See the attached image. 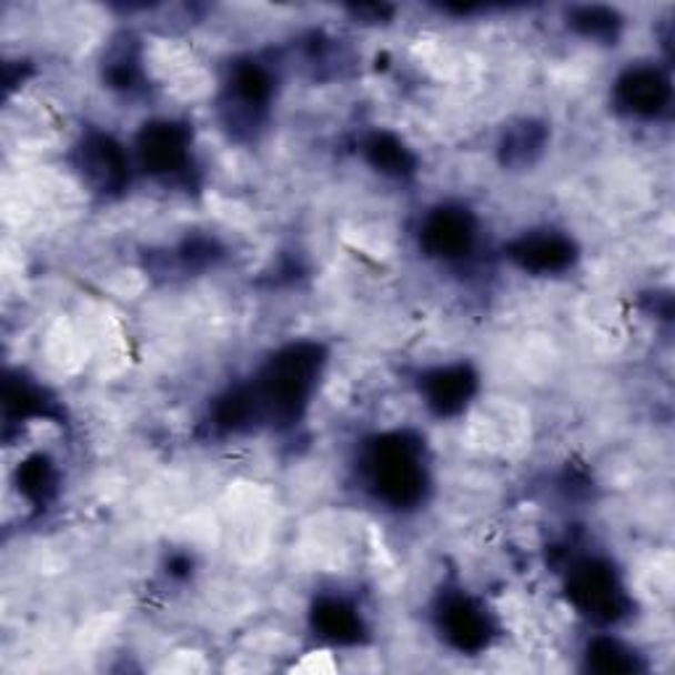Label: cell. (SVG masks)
I'll list each match as a JSON object with an SVG mask.
<instances>
[{"label": "cell", "instance_id": "cell-1", "mask_svg": "<svg viewBox=\"0 0 675 675\" xmlns=\"http://www.w3.org/2000/svg\"><path fill=\"white\" fill-rule=\"evenodd\" d=\"M621 95L636 114H654L663 103L665 82L654 69H631L621 80Z\"/></svg>", "mask_w": 675, "mask_h": 675}, {"label": "cell", "instance_id": "cell-2", "mask_svg": "<svg viewBox=\"0 0 675 675\" xmlns=\"http://www.w3.org/2000/svg\"><path fill=\"white\" fill-rule=\"evenodd\" d=\"M425 241L433 245L439 256H454V253L470 249V241H473V228H470L467 216L464 214L443 211L441 216H435V220L427 224Z\"/></svg>", "mask_w": 675, "mask_h": 675}, {"label": "cell", "instance_id": "cell-3", "mask_svg": "<svg viewBox=\"0 0 675 675\" xmlns=\"http://www.w3.org/2000/svg\"><path fill=\"white\" fill-rule=\"evenodd\" d=\"M470 385L473 380L467 377V370H439L431 377V389H427V404H433L441 414H452L464 399L470 396Z\"/></svg>", "mask_w": 675, "mask_h": 675}, {"label": "cell", "instance_id": "cell-4", "mask_svg": "<svg viewBox=\"0 0 675 675\" xmlns=\"http://www.w3.org/2000/svg\"><path fill=\"white\" fill-rule=\"evenodd\" d=\"M567 253L570 245L554 235L531 238V241H523V245L517 249V256L523 259V264L533 266V270H560L567 262Z\"/></svg>", "mask_w": 675, "mask_h": 675}]
</instances>
